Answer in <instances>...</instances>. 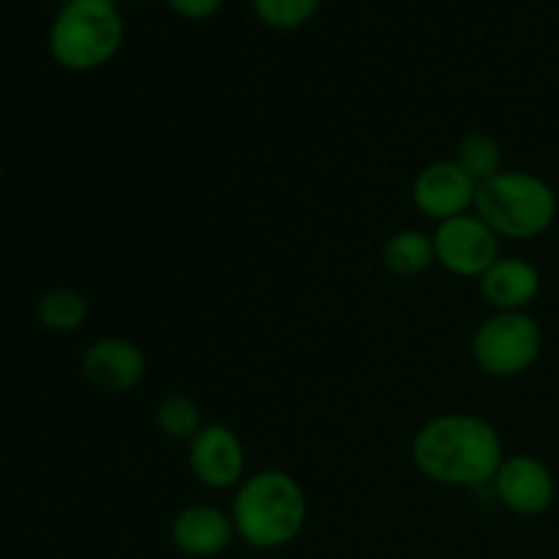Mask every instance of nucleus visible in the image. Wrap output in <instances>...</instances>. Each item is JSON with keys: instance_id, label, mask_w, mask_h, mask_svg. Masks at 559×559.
I'll list each match as a JSON object with an SVG mask.
<instances>
[{"instance_id": "4", "label": "nucleus", "mask_w": 559, "mask_h": 559, "mask_svg": "<svg viewBox=\"0 0 559 559\" xmlns=\"http://www.w3.org/2000/svg\"><path fill=\"white\" fill-rule=\"evenodd\" d=\"M557 207L555 189L540 175L502 169L478 186L473 213L484 218L500 238L533 240L549 233Z\"/></svg>"}, {"instance_id": "11", "label": "nucleus", "mask_w": 559, "mask_h": 559, "mask_svg": "<svg viewBox=\"0 0 559 559\" xmlns=\"http://www.w3.org/2000/svg\"><path fill=\"white\" fill-rule=\"evenodd\" d=\"M173 544L180 555L194 559H211L224 555L238 538L233 516L216 506L194 502V506L180 508L178 516L173 519Z\"/></svg>"}, {"instance_id": "12", "label": "nucleus", "mask_w": 559, "mask_h": 559, "mask_svg": "<svg viewBox=\"0 0 559 559\" xmlns=\"http://www.w3.org/2000/svg\"><path fill=\"white\" fill-rule=\"evenodd\" d=\"M480 295L495 311H527L540 295V273L522 257H500L478 278Z\"/></svg>"}, {"instance_id": "13", "label": "nucleus", "mask_w": 559, "mask_h": 559, "mask_svg": "<svg viewBox=\"0 0 559 559\" xmlns=\"http://www.w3.org/2000/svg\"><path fill=\"white\" fill-rule=\"evenodd\" d=\"M382 262L396 276H420L437 262L435 238L429 233H420V229H402L385 240Z\"/></svg>"}, {"instance_id": "8", "label": "nucleus", "mask_w": 559, "mask_h": 559, "mask_svg": "<svg viewBox=\"0 0 559 559\" xmlns=\"http://www.w3.org/2000/svg\"><path fill=\"white\" fill-rule=\"evenodd\" d=\"M491 486H495L497 500L516 516H544L557 500L555 473L530 453L506 456Z\"/></svg>"}, {"instance_id": "7", "label": "nucleus", "mask_w": 559, "mask_h": 559, "mask_svg": "<svg viewBox=\"0 0 559 559\" xmlns=\"http://www.w3.org/2000/svg\"><path fill=\"white\" fill-rule=\"evenodd\" d=\"M189 467L205 489H238L246 478V448L227 424H205L189 442Z\"/></svg>"}, {"instance_id": "2", "label": "nucleus", "mask_w": 559, "mask_h": 559, "mask_svg": "<svg viewBox=\"0 0 559 559\" xmlns=\"http://www.w3.org/2000/svg\"><path fill=\"white\" fill-rule=\"evenodd\" d=\"M235 533L257 551H276L293 544L309 522V500L298 480L284 469L246 475L229 506Z\"/></svg>"}, {"instance_id": "14", "label": "nucleus", "mask_w": 559, "mask_h": 559, "mask_svg": "<svg viewBox=\"0 0 559 559\" xmlns=\"http://www.w3.org/2000/svg\"><path fill=\"white\" fill-rule=\"evenodd\" d=\"M38 325L52 333H74L87 320V300L76 289L55 287L36 300Z\"/></svg>"}, {"instance_id": "15", "label": "nucleus", "mask_w": 559, "mask_h": 559, "mask_svg": "<svg viewBox=\"0 0 559 559\" xmlns=\"http://www.w3.org/2000/svg\"><path fill=\"white\" fill-rule=\"evenodd\" d=\"M453 162L475 180V183H484V180L495 178L497 173H502V151L500 142L489 134H480V131H473V134L462 136V142L456 145V156Z\"/></svg>"}, {"instance_id": "6", "label": "nucleus", "mask_w": 559, "mask_h": 559, "mask_svg": "<svg viewBox=\"0 0 559 559\" xmlns=\"http://www.w3.org/2000/svg\"><path fill=\"white\" fill-rule=\"evenodd\" d=\"M437 262L462 278H480L500 260V235L475 213L448 218L435 229Z\"/></svg>"}, {"instance_id": "1", "label": "nucleus", "mask_w": 559, "mask_h": 559, "mask_svg": "<svg viewBox=\"0 0 559 559\" xmlns=\"http://www.w3.org/2000/svg\"><path fill=\"white\" fill-rule=\"evenodd\" d=\"M502 462L500 431L473 413H442L426 420L413 437L415 469L448 489L489 486Z\"/></svg>"}, {"instance_id": "18", "label": "nucleus", "mask_w": 559, "mask_h": 559, "mask_svg": "<svg viewBox=\"0 0 559 559\" xmlns=\"http://www.w3.org/2000/svg\"><path fill=\"white\" fill-rule=\"evenodd\" d=\"M167 5L175 14L183 16V20L200 22L216 14L222 9V0H167Z\"/></svg>"}, {"instance_id": "5", "label": "nucleus", "mask_w": 559, "mask_h": 559, "mask_svg": "<svg viewBox=\"0 0 559 559\" xmlns=\"http://www.w3.org/2000/svg\"><path fill=\"white\" fill-rule=\"evenodd\" d=\"M544 353V331L527 311H495L473 336V358L489 377H519Z\"/></svg>"}, {"instance_id": "3", "label": "nucleus", "mask_w": 559, "mask_h": 559, "mask_svg": "<svg viewBox=\"0 0 559 559\" xmlns=\"http://www.w3.org/2000/svg\"><path fill=\"white\" fill-rule=\"evenodd\" d=\"M126 22L112 0H66L49 25V55L66 71H96L120 52Z\"/></svg>"}, {"instance_id": "16", "label": "nucleus", "mask_w": 559, "mask_h": 559, "mask_svg": "<svg viewBox=\"0 0 559 559\" xmlns=\"http://www.w3.org/2000/svg\"><path fill=\"white\" fill-rule=\"evenodd\" d=\"M156 426L167 440L191 442L205 424H202L200 404L194 399L173 393V396L162 399V404L156 407Z\"/></svg>"}, {"instance_id": "19", "label": "nucleus", "mask_w": 559, "mask_h": 559, "mask_svg": "<svg viewBox=\"0 0 559 559\" xmlns=\"http://www.w3.org/2000/svg\"><path fill=\"white\" fill-rule=\"evenodd\" d=\"M0 175H3V167H0Z\"/></svg>"}, {"instance_id": "17", "label": "nucleus", "mask_w": 559, "mask_h": 559, "mask_svg": "<svg viewBox=\"0 0 559 559\" xmlns=\"http://www.w3.org/2000/svg\"><path fill=\"white\" fill-rule=\"evenodd\" d=\"M322 0H251L254 14L276 31H298L309 25Z\"/></svg>"}, {"instance_id": "10", "label": "nucleus", "mask_w": 559, "mask_h": 559, "mask_svg": "<svg viewBox=\"0 0 559 559\" xmlns=\"http://www.w3.org/2000/svg\"><path fill=\"white\" fill-rule=\"evenodd\" d=\"M82 374L96 391L118 396L134 391L145 380L147 358L129 338H96L82 353Z\"/></svg>"}, {"instance_id": "9", "label": "nucleus", "mask_w": 559, "mask_h": 559, "mask_svg": "<svg viewBox=\"0 0 559 559\" xmlns=\"http://www.w3.org/2000/svg\"><path fill=\"white\" fill-rule=\"evenodd\" d=\"M475 194H478V183L453 158L429 164L413 180L415 207L437 224L473 213Z\"/></svg>"}]
</instances>
